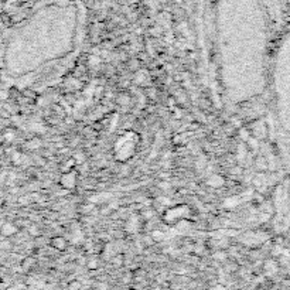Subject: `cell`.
<instances>
[{
	"mask_svg": "<svg viewBox=\"0 0 290 290\" xmlns=\"http://www.w3.org/2000/svg\"><path fill=\"white\" fill-rule=\"evenodd\" d=\"M53 243H54V246H57L58 249H65V248H67V242H65V239H62V238H55V239L53 241Z\"/></svg>",
	"mask_w": 290,
	"mask_h": 290,
	"instance_id": "obj_1",
	"label": "cell"
},
{
	"mask_svg": "<svg viewBox=\"0 0 290 290\" xmlns=\"http://www.w3.org/2000/svg\"><path fill=\"white\" fill-rule=\"evenodd\" d=\"M153 239H155V241H161V239H163V234L155 231V232H153Z\"/></svg>",
	"mask_w": 290,
	"mask_h": 290,
	"instance_id": "obj_2",
	"label": "cell"
}]
</instances>
